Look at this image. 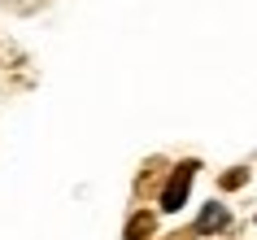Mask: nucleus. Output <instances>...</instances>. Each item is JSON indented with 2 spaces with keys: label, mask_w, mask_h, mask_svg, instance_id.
<instances>
[{
  "label": "nucleus",
  "mask_w": 257,
  "mask_h": 240,
  "mask_svg": "<svg viewBox=\"0 0 257 240\" xmlns=\"http://www.w3.org/2000/svg\"><path fill=\"white\" fill-rule=\"evenodd\" d=\"M170 240H196V231H183V236H170Z\"/></svg>",
  "instance_id": "423d86ee"
},
{
  "label": "nucleus",
  "mask_w": 257,
  "mask_h": 240,
  "mask_svg": "<svg viewBox=\"0 0 257 240\" xmlns=\"http://www.w3.org/2000/svg\"><path fill=\"white\" fill-rule=\"evenodd\" d=\"M244 179H248V171H227L222 175V188H240Z\"/></svg>",
  "instance_id": "39448f33"
},
{
  "label": "nucleus",
  "mask_w": 257,
  "mask_h": 240,
  "mask_svg": "<svg viewBox=\"0 0 257 240\" xmlns=\"http://www.w3.org/2000/svg\"><path fill=\"white\" fill-rule=\"evenodd\" d=\"M192 179H196V162H179L175 171H170V179H166V188H162V210H179L188 201Z\"/></svg>",
  "instance_id": "f257e3e1"
},
{
  "label": "nucleus",
  "mask_w": 257,
  "mask_h": 240,
  "mask_svg": "<svg viewBox=\"0 0 257 240\" xmlns=\"http://www.w3.org/2000/svg\"><path fill=\"white\" fill-rule=\"evenodd\" d=\"M157 175H162V162H149V166H144V175H140V192H153V184H157Z\"/></svg>",
  "instance_id": "20e7f679"
},
{
  "label": "nucleus",
  "mask_w": 257,
  "mask_h": 240,
  "mask_svg": "<svg viewBox=\"0 0 257 240\" xmlns=\"http://www.w3.org/2000/svg\"><path fill=\"white\" fill-rule=\"evenodd\" d=\"M144 236H153V214H144L140 210L131 223H126V240H144Z\"/></svg>",
  "instance_id": "7ed1b4c3"
},
{
  "label": "nucleus",
  "mask_w": 257,
  "mask_h": 240,
  "mask_svg": "<svg viewBox=\"0 0 257 240\" xmlns=\"http://www.w3.org/2000/svg\"><path fill=\"white\" fill-rule=\"evenodd\" d=\"M218 227H227V210H222V205H209V210L201 214V223L192 227V231L201 236V231H218Z\"/></svg>",
  "instance_id": "f03ea898"
}]
</instances>
